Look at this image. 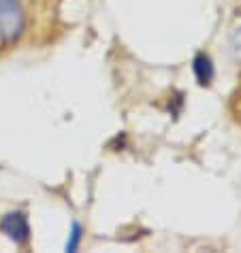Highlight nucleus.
Wrapping results in <instances>:
<instances>
[{
  "mask_svg": "<svg viewBox=\"0 0 241 253\" xmlns=\"http://www.w3.org/2000/svg\"><path fill=\"white\" fill-rule=\"evenodd\" d=\"M26 15L19 0H0V41L15 43L24 34Z\"/></svg>",
  "mask_w": 241,
  "mask_h": 253,
  "instance_id": "obj_1",
  "label": "nucleus"
},
{
  "mask_svg": "<svg viewBox=\"0 0 241 253\" xmlns=\"http://www.w3.org/2000/svg\"><path fill=\"white\" fill-rule=\"evenodd\" d=\"M0 230L17 245H26L30 241V223L24 213H6L0 221Z\"/></svg>",
  "mask_w": 241,
  "mask_h": 253,
  "instance_id": "obj_2",
  "label": "nucleus"
},
{
  "mask_svg": "<svg viewBox=\"0 0 241 253\" xmlns=\"http://www.w3.org/2000/svg\"><path fill=\"white\" fill-rule=\"evenodd\" d=\"M192 70L198 85H211V81L216 77V66H214V60L209 58V53L198 51L192 60Z\"/></svg>",
  "mask_w": 241,
  "mask_h": 253,
  "instance_id": "obj_3",
  "label": "nucleus"
},
{
  "mask_svg": "<svg viewBox=\"0 0 241 253\" xmlns=\"http://www.w3.org/2000/svg\"><path fill=\"white\" fill-rule=\"evenodd\" d=\"M229 47H231L233 60H235V62H237V64H241V26H239V28H235V30H233V34H231V43H229Z\"/></svg>",
  "mask_w": 241,
  "mask_h": 253,
  "instance_id": "obj_4",
  "label": "nucleus"
},
{
  "mask_svg": "<svg viewBox=\"0 0 241 253\" xmlns=\"http://www.w3.org/2000/svg\"><path fill=\"white\" fill-rule=\"evenodd\" d=\"M81 238H83V228L79 223H73V228H70V236L66 241V251H77V247L81 245Z\"/></svg>",
  "mask_w": 241,
  "mask_h": 253,
  "instance_id": "obj_5",
  "label": "nucleus"
}]
</instances>
